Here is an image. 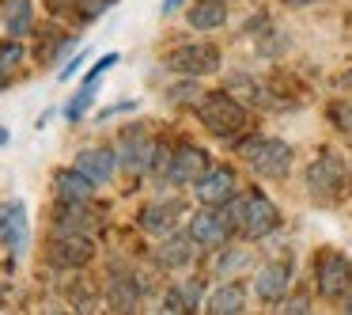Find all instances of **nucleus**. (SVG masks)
Here are the masks:
<instances>
[{
    "instance_id": "bb28decb",
    "label": "nucleus",
    "mask_w": 352,
    "mask_h": 315,
    "mask_svg": "<svg viewBox=\"0 0 352 315\" xmlns=\"http://www.w3.org/2000/svg\"><path fill=\"white\" fill-rule=\"evenodd\" d=\"M91 103H95V88H84V92H76V95L69 99V107H65V118H69V122H80V118L91 110Z\"/></svg>"
},
{
    "instance_id": "6ab92c4d",
    "label": "nucleus",
    "mask_w": 352,
    "mask_h": 315,
    "mask_svg": "<svg viewBox=\"0 0 352 315\" xmlns=\"http://www.w3.org/2000/svg\"><path fill=\"white\" fill-rule=\"evenodd\" d=\"M76 167L84 171L87 179H95V183H110L114 179V171H118V152L114 148H84V152H76Z\"/></svg>"
},
{
    "instance_id": "a878e982",
    "label": "nucleus",
    "mask_w": 352,
    "mask_h": 315,
    "mask_svg": "<svg viewBox=\"0 0 352 315\" xmlns=\"http://www.w3.org/2000/svg\"><path fill=\"white\" fill-rule=\"evenodd\" d=\"M118 0H72V16H76V23H95L99 16H107L110 8H114Z\"/></svg>"
},
{
    "instance_id": "2eb2a0df",
    "label": "nucleus",
    "mask_w": 352,
    "mask_h": 315,
    "mask_svg": "<svg viewBox=\"0 0 352 315\" xmlns=\"http://www.w3.org/2000/svg\"><path fill=\"white\" fill-rule=\"evenodd\" d=\"M178 216H182V201L178 198L148 201V205L137 213V224H140V232H148V236H167V232L178 228Z\"/></svg>"
},
{
    "instance_id": "f704fd0d",
    "label": "nucleus",
    "mask_w": 352,
    "mask_h": 315,
    "mask_svg": "<svg viewBox=\"0 0 352 315\" xmlns=\"http://www.w3.org/2000/svg\"><path fill=\"white\" fill-rule=\"evenodd\" d=\"M186 0H163V8H160V16H175L178 8H182Z\"/></svg>"
},
{
    "instance_id": "4468645a",
    "label": "nucleus",
    "mask_w": 352,
    "mask_h": 315,
    "mask_svg": "<svg viewBox=\"0 0 352 315\" xmlns=\"http://www.w3.org/2000/svg\"><path fill=\"white\" fill-rule=\"evenodd\" d=\"M91 258H95L91 236H54V243H50V262L61 270H84Z\"/></svg>"
},
{
    "instance_id": "f8f14e48",
    "label": "nucleus",
    "mask_w": 352,
    "mask_h": 315,
    "mask_svg": "<svg viewBox=\"0 0 352 315\" xmlns=\"http://www.w3.org/2000/svg\"><path fill=\"white\" fill-rule=\"evenodd\" d=\"M292 277H296V262H292V258L265 262V266L254 274V292H258L265 304H276V300H284V292H288Z\"/></svg>"
},
{
    "instance_id": "6e6552de",
    "label": "nucleus",
    "mask_w": 352,
    "mask_h": 315,
    "mask_svg": "<svg viewBox=\"0 0 352 315\" xmlns=\"http://www.w3.org/2000/svg\"><path fill=\"white\" fill-rule=\"evenodd\" d=\"M208 167H212V163H208V152H205V148H197V145H178L175 152H170V160H167L163 179H167L170 186H193Z\"/></svg>"
},
{
    "instance_id": "aec40b11",
    "label": "nucleus",
    "mask_w": 352,
    "mask_h": 315,
    "mask_svg": "<svg viewBox=\"0 0 352 315\" xmlns=\"http://www.w3.org/2000/svg\"><path fill=\"white\" fill-rule=\"evenodd\" d=\"M186 23H190L193 31H201V34L220 31V27L228 23V8H223V0H197V4L186 12Z\"/></svg>"
},
{
    "instance_id": "4c0bfd02",
    "label": "nucleus",
    "mask_w": 352,
    "mask_h": 315,
    "mask_svg": "<svg viewBox=\"0 0 352 315\" xmlns=\"http://www.w3.org/2000/svg\"><path fill=\"white\" fill-rule=\"evenodd\" d=\"M0 145H8V130H0Z\"/></svg>"
},
{
    "instance_id": "2f4dec72",
    "label": "nucleus",
    "mask_w": 352,
    "mask_h": 315,
    "mask_svg": "<svg viewBox=\"0 0 352 315\" xmlns=\"http://www.w3.org/2000/svg\"><path fill=\"white\" fill-rule=\"evenodd\" d=\"M84 61H87V54H84V50H80V54L72 57V61L65 65L61 72H57V80H72V77H76V72H80V65H84Z\"/></svg>"
},
{
    "instance_id": "a211bd4d",
    "label": "nucleus",
    "mask_w": 352,
    "mask_h": 315,
    "mask_svg": "<svg viewBox=\"0 0 352 315\" xmlns=\"http://www.w3.org/2000/svg\"><path fill=\"white\" fill-rule=\"evenodd\" d=\"M140 296H144V285L133 274H114L107 281V307L110 312H137Z\"/></svg>"
},
{
    "instance_id": "ddd939ff",
    "label": "nucleus",
    "mask_w": 352,
    "mask_h": 315,
    "mask_svg": "<svg viewBox=\"0 0 352 315\" xmlns=\"http://www.w3.org/2000/svg\"><path fill=\"white\" fill-rule=\"evenodd\" d=\"M95 213H91V201H57V213L50 232L54 236H91L95 232Z\"/></svg>"
},
{
    "instance_id": "9b49d317",
    "label": "nucleus",
    "mask_w": 352,
    "mask_h": 315,
    "mask_svg": "<svg viewBox=\"0 0 352 315\" xmlns=\"http://www.w3.org/2000/svg\"><path fill=\"white\" fill-rule=\"evenodd\" d=\"M239 194V183H235V171L231 167H208L205 175L193 183V198L201 201V205H228L231 198Z\"/></svg>"
},
{
    "instance_id": "58836bf2",
    "label": "nucleus",
    "mask_w": 352,
    "mask_h": 315,
    "mask_svg": "<svg viewBox=\"0 0 352 315\" xmlns=\"http://www.w3.org/2000/svg\"><path fill=\"white\" fill-rule=\"evenodd\" d=\"M223 4H231V0H223Z\"/></svg>"
},
{
    "instance_id": "1a4fd4ad",
    "label": "nucleus",
    "mask_w": 352,
    "mask_h": 315,
    "mask_svg": "<svg viewBox=\"0 0 352 315\" xmlns=\"http://www.w3.org/2000/svg\"><path fill=\"white\" fill-rule=\"evenodd\" d=\"M186 232L193 236V243H197L201 251H220V247L231 239V224H228L223 213H216V205L197 209V213L190 216V228Z\"/></svg>"
},
{
    "instance_id": "c85d7f7f",
    "label": "nucleus",
    "mask_w": 352,
    "mask_h": 315,
    "mask_svg": "<svg viewBox=\"0 0 352 315\" xmlns=\"http://www.w3.org/2000/svg\"><path fill=\"white\" fill-rule=\"evenodd\" d=\"M118 61H122V54H102L99 61H95V69L84 77V88H95V84H99V77H107V72L114 69Z\"/></svg>"
},
{
    "instance_id": "b1692460",
    "label": "nucleus",
    "mask_w": 352,
    "mask_h": 315,
    "mask_svg": "<svg viewBox=\"0 0 352 315\" xmlns=\"http://www.w3.org/2000/svg\"><path fill=\"white\" fill-rule=\"evenodd\" d=\"M201 95H205V92H201L197 77H182V84L167 88V103H170V107H197Z\"/></svg>"
},
{
    "instance_id": "423d86ee",
    "label": "nucleus",
    "mask_w": 352,
    "mask_h": 315,
    "mask_svg": "<svg viewBox=\"0 0 352 315\" xmlns=\"http://www.w3.org/2000/svg\"><path fill=\"white\" fill-rule=\"evenodd\" d=\"M220 50L212 46V42H186V46H175L167 57H163V65H167L170 72H178V77H208V72H220Z\"/></svg>"
},
{
    "instance_id": "393cba45",
    "label": "nucleus",
    "mask_w": 352,
    "mask_h": 315,
    "mask_svg": "<svg viewBox=\"0 0 352 315\" xmlns=\"http://www.w3.org/2000/svg\"><path fill=\"white\" fill-rule=\"evenodd\" d=\"M23 57H27V50H23V42H19V39L0 42V84H8L12 72L19 69V61H23Z\"/></svg>"
},
{
    "instance_id": "39448f33",
    "label": "nucleus",
    "mask_w": 352,
    "mask_h": 315,
    "mask_svg": "<svg viewBox=\"0 0 352 315\" xmlns=\"http://www.w3.org/2000/svg\"><path fill=\"white\" fill-rule=\"evenodd\" d=\"M114 152H118V167H125L129 175H148V171H155L160 145L152 141L148 130H140V125H125Z\"/></svg>"
},
{
    "instance_id": "72a5a7b5",
    "label": "nucleus",
    "mask_w": 352,
    "mask_h": 315,
    "mask_svg": "<svg viewBox=\"0 0 352 315\" xmlns=\"http://www.w3.org/2000/svg\"><path fill=\"white\" fill-rule=\"evenodd\" d=\"M284 312H296V315H307V312H311V300H307V296H296V300H288V304H284Z\"/></svg>"
},
{
    "instance_id": "5701e85b",
    "label": "nucleus",
    "mask_w": 352,
    "mask_h": 315,
    "mask_svg": "<svg viewBox=\"0 0 352 315\" xmlns=\"http://www.w3.org/2000/svg\"><path fill=\"white\" fill-rule=\"evenodd\" d=\"M69 50H76V34H61V31H46L38 39V61L57 65Z\"/></svg>"
},
{
    "instance_id": "c756f323",
    "label": "nucleus",
    "mask_w": 352,
    "mask_h": 315,
    "mask_svg": "<svg viewBox=\"0 0 352 315\" xmlns=\"http://www.w3.org/2000/svg\"><path fill=\"white\" fill-rule=\"evenodd\" d=\"M329 122H333L337 130H352V99H337L333 107H329Z\"/></svg>"
},
{
    "instance_id": "0eeeda50",
    "label": "nucleus",
    "mask_w": 352,
    "mask_h": 315,
    "mask_svg": "<svg viewBox=\"0 0 352 315\" xmlns=\"http://www.w3.org/2000/svg\"><path fill=\"white\" fill-rule=\"evenodd\" d=\"M314 289L326 300H344L352 289V262L341 251H322L314 258Z\"/></svg>"
},
{
    "instance_id": "c9c22d12",
    "label": "nucleus",
    "mask_w": 352,
    "mask_h": 315,
    "mask_svg": "<svg viewBox=\"0 0 352 315\" xmlns=\"http://www.w3.org/2000/svg\"><path fill=\"white\" fill-rule=\"evenodd\" d=\"M288 8H314V4H322V0H284Z\"/></svg>"
},
{
    "instance_id": "cd10ccee",
    "label": "nucleus",
    "mask_w": 352,
    "mask_h": 315,
    "mask_svg": "<svg viewBox=\"0 0 352 315\" xmlns=\"http://www.w3.org/2000/svg\"><path fill=\"white\" fill-rule=\"evenodd\" d=\"M243 266H246V251H231V247L223 243L220 258H216V274L228 277V274H235V270H243Z\"/></svg>"
},
{
    "instance_id": "7ed1b4c3",
    "label": "nucleus",
    "mask_w": 352,
    "mask_h": 315,
    "mask_svg": "<svg viewBox=\"0 0 352 315\" xmlns=\"http://www.w3.org/2000/svg\"><path fill=\"white\" fill-rule=\"evenodd\" d=\"M235 148L246 156V163L261 179H284L292 171V160H296L292 145L280 137H246V141H235Z\"/></svg>"
},
{
    "instance_id": "473e14b6",
    "label": "nucleus",
    "mask_w": 352,
    "mask_h": 315,
    "mask_svg": "<svg viewBox=\"0 0 352 315\" xmlns=\"http://www.w3.org/2000/svg\"><path fill=\"white\" fill-rule=\"evenodd\" d=\"M125 110H137V103H114V107H107V110H99V122H107V118H114V114H125Z\"/></svg>"
},
{
    "instance_id": "dca6fc26",
    "label": "nucleus",
    "mask_w": 352,
    "mask_h": 315,
    "mask_svg": "<svg viewBox=\"0 0 352 315\" xmlns=\"http://www.w3.org/2000/svg\"><path fill=\"white\" fill-rule=\"evenodd\" d=\"M0 247H8L12 254H19L27 247V209H23V201L0 205Z\"/></svg>"
},
{
    "instance_id": "f03ea898",
    "label": "nucleus",
    "mask_w": 352,
    "mask_h": 315,
    "mask_svg": "<svg viewBox=\"0 0 352 315\" xmlns=\"http://www.w3.org/2000/svg\"><path fill=\"white\" fill-rule=\"evenodd\" d=\"M193 114L201 118V125L212 137H223V141H231L235 133L246 130V103H239L231 92H205L201 103L193 107Z\"/></svg>"
},
{
    "instance_id": "9d476101",
    "label": "nucleus",
    "mask_w": 352,
    "mask_h": 315,
    "mask_svg": "<svg viewBox=\"0 0 352 315\" xmlns=\"http://www.w3.org/2000/svg\"><path fill=\"white\" fill-rule=\"evenodd\" d=\"M201 247L193 243V236L190 232H167V236H160V243L152 247V262L160 270H182V266H190L193 262V254H197Z\"/></svg>"
},
{
    "instance_id": "412c9836",
    "label": "nucleus",
    "mask_w": 352,
    "mask_h": 315,
    "mask_svg": "<svg viewBox=\"0 0 352 315\" xmlns=\"http://www.w3.org/2000/svg\"><path fill=\"white\" fill-rule=\"evenodd\" d=\"M205 312H212V315H239V312H246V289L239 281H223L220 289L208 296Z\"/></svg>"
},
{
    "instance_id": "f257e3e1",
    "label": "nucleus",
    "mask_w": 352,
    "mask_h": 315,
    "mask_svg": "<svg viewBox=\"0 0 352 315\" xmlns=\"http://www.w3.org/2000/svg\"><path fill=\"white\" fill-rule=\"evenodd\" d=\"M223 216H228L231 232H239V236H246V239H265L280 228V209H276L261 190L235 194V198L223 205Z\"/></svg>"
},
{
    "instance_id": "20e7f679",
    "label": "nucleus",
    "mask_w": 352,
    "mask_h": 315,
    "mask_svg": "<svg viewBox=\"0 0 352 315\" xmlns=\"http://www.w3.org/2000/svg\"><path fill=\"white\" fill-rule=\"evenodd\" d=\"M344 179H349V163H344L341 152H322L318 160H311L307 171H303V186H307V194H311L314 201L337 198L341 186H344Z\"/></svg>"
},
{
    "instance_id": "7c9ffc66",
    "label": "nucleus",
    "mask_w": 352,
    "mask_h": 315,
    "mask_svg": "<svg viewBox=\"0 0 352 315\" xmlns=\"http://www.w3.org/2000/svg\"><path fill=\"white\" fill-rule=\"evenodd\" d=\"M160 312H190V304H186V296H182V289H167L163 292V300H160Z\"/></svg>"
},
{
    "instance_id": "e433bc0d",
    "label": "nucleus",
    "mask_w": 352,
    "mask_h": 315,
    "mask_svg": "<svg viewBox=\"0 0 352 315\" xmlns=\"http://www.w3.org/2000/svg\"><path fill=\"white\" fill-rule=\"evenodd\" d=\"M50 4V12H65V8H72V0H46Z\"/></svg>"
},
{
    "instance_id": "4be33fe9",
    "label": "nucleus",
    "mask_w": 352,
    "mask_h": 315,
    "mask_svg": "<svg viewBox=\"0 0 352 315\" xmlns=\"http://www.w3.org/2000/svg\"><path fill=\"white\" fill-rule=\"evenodd\" d=\"M34 27V4L31 0H8L4 4V34L8 39H23V34H31Z\"/></svg>"
},
{
    "instance_id": "f3484780",
    "label": "nucleus",
    "mask_w": 352,
    "mask_h": 315,
    "mask_svg": "<svg viewBox=\"0 0 352 315\" xmlns=\"http://www.w3.org/2000/svg\"><path fill=\"white\" fill-rule=\"evenodd\" d=\"M95 179H87L84 171L72 163V167H61L54 175V198L57 201H91L95 198Z\"/></svg>"
}]
</instances>
